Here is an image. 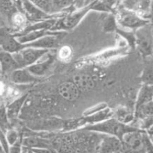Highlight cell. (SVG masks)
Returning a JSON list of instances; mask_svg holds the SVG:
<instances>
[{
	"instance_id": "obj_32",
	"label": "cell",
	"mask_w": 153,
	"mask_h": 153,
	"mask_svg": "<svg viewBox=\"0 0 153 153\" xmlns=\"http://www.w3.org/2000/svg\"><path fill=\"white\" fill-rule=\"evenodd\" d=\"M13 4L16 5L19 11H22V0H12Z\"/></svg>"
},
{
	"instance_id": "obj_29",
	"label": "cell",
	"mask_w": 153,
	"mask_h": 153,
	"mask_svg": "<svg viewBox=\"0 0 153 153\" xmlns=\"http://www.w3.org/2000/svg\"><path fill=\"white\" fill-rule=\"evenodd\" d=\"M23 148L22 146V138L19 139L15 144L10 146L8 153H22Z\"/></svg>"
},
{
	"instance_id": "obj_25",
	"label": "cell",
	"mask_w": 153,
	"mask_h": 153,
	"mask_svg": "<svg viewBox=\"0 0 153 153\" xmlns=\"http://www.w3.org/2000/svg\"><path fill=\"white\" fill-rule=\"evenodd\" d=\"M29 1L35 4L39 8L41 9L45 13L53 15L52 13V0H29Z\"/></svg>"
},
{
	"instance_id": "obj_28",
	"label": "cell",
	"mask_w": 153,
	"mask_h": 153,
	"mask_svg": "<svg viewBox=\"0 0 153 153\" xmlns=\"http://www.w3.org/2000/svg\"><path fill=\"white\" fill-rule=\"evenodd\" d=\"M107 108V105L105 103H100V104L97 105H95L94 107L91 108H89L88 110H87L86 111H85L84 113V117H87V116H89V115L93 114L94 113H97V112L103 110V109L106 108Z\"/></svg>"
},
{
	"instance_id": "obj_7",
	"label": "cell",
	"mask_w": 153,
	"mask_h": 153,
	"mask_svg": "<svg viewBox=\"0 0 153 153\" xmlns=\"http://www.w3.org/2000/svg\"><path fill=\"white\" fill-rule=\"evenodd\" d=\"M22 12L26 16L28 22H36L39 21L46 20V19H51V18L61 17L66 14L64 13H57V14L50 15L45 13L44 11L39 8L38 7L33 4L29 0H22Z\"/></svg>"
},
{
	"instance_id": "obj_21",
	"label": "cell",
	"mask_w": 153,
	"mask_h": 153,
	"mask_svg": "<svg viewBox=\"0 0 153 153\" xmlns=\"http://www.w3.org/2000/svg\"><path fill=\"white\" fill-rule=\"evenodd\" d=\"M19 11L12 0H0V13L10 21L15 13Z\"/></svg>"
},
{
	"instance_id": "obj_11",
	"label": "cell",
	"mask_w": 153,
	"mask_h": 153,
	"mask_svg": "<svg viewBox=\"0 0 153 153\" xmlns=\"http://www.w3.org/2000/svg\"><path fill=\"white\" fill-rule=\"evenodd\" d=\"M10 81L16 85H28L37 82L39 77L31 74L26 68H18L9 75Z\"/></svg>"
},
{
	"instance_id": "obj_33",
	"label": "cell",
	"mask_w": 153,
	"mask_h": 153,
	"mask_svg": "<svg viewBox=\"0 0 153 153\" xmlns=\"http://www.w3.org/2000/svg\"><path fill=\"white\" fill-rule=\"evenodd\" d=\"M0 153H5L4 149H3V146H2V145H1V142H0Z\"/></svg>"
},
{
	"instance_id": "obj_18",
	"label": "cell",
	"mask_w": 153,
	"mask_h": 153,
	"mask_svg": "<svg viewBox=\"0 0 153 153\" xmlns=\"http://www.w3.org/2000/svg\"><path fill=\"white\" fill-rule=\"evenodd\" d=\"M153 101V86L143 85L137 95L135 104V111L143 105Z\"/></svg>"
},
{
	"instance_id": "obj_30",
	"label": "cell",
	"mask_w": 153,
	"mask_h": 153,
	"mask_svg": "<svg viewBox=\"0 0 153 153\" xmlns=\"http://www.w3.org/2000/svg\"><path fill=\"white\" fill-rule=\"evenodd\" d=\"M85 1L86 0H74L73 5V10H79L85 7Z\"/></svg>"
},
{
	"instance_id": "obj_9",
	"label": "cell",
	"mask_w": 153,
	"mask_h": 153,
	"mask_svg": "<svg viewBox=\"0 0 153 153\" xmlns=\"http://www.w3.org/2000/svg\"><path fill=\"white\" fill-rule=\"evenodd\" d=\"M64 35V32L58 34H50L42 37L31 43L24 44V47L37 48V49H43L50 50L55 49L58 46L60 42V37Z\"/></svg>"
},
{
	"instance_id": "obj_34",
	"label": "cell",
	"mask_w": 153,
	"mask_h": 153,
	"mask_svg": "<svg viewBox=\"0 0 153 153\" xmlns=\"http://www.w3.org/2000/svg\"><path fill=\"white\" fill-rule=\"evenodd\" d=\"M149 137H150L151 140H152V143H153V134H152V136H149Z\"/></svg>"
},
{
	"instance_id": "obj_16",
	"label": "cell",
	"mask_w": 153,
	"mask_h": 153,
	"mask_svg": "<svg viewBox=\"0 0 153 153\" xmlns=\"http://www.w3.org/2000/svg\"><path fill=\"white\" fill-rule=\"evenodd\" d=\"M49 53H48L47 59H46L45 61H42V62L40 63L36 62L35 64L26 67L27 70H28L31 74H33L34 76L39 78H40V76H43L44 74H46V72H47L48 70L49 69V67L52 65L55 58V55H49Z\"/></svg>"
},
{
	"instance_id": "obj_19",
	"label": "cell",
	"mask_w": 153,
	"mask_h": 153,
	"mask_svg": "<svg viewBox=\"0 0 153 153\" xmlns=\"http://www.w3.org/2000/svg\"><path fill=\"white\" fill-rule=\"evenodd\" d=\"M141 81L144 85L153 86V56L146 57V61L141 75Z\"/></svg>"
},
{
	"instance_id": "obj_10",
	"label": "cell",
	"mask_w": 153,
	"mask_h": 153,
	"mask_svg": "<svg viewBox=\"0 0 153 153\" xmlns=\"http://www.w3.org/2000/svg\"><path fill=\"white\" fill-rule=\"evenodd\" d=\"M119 5L132 10L146 19L145 15L148 14L150 10L152 0H123Z\"/></svg>"
},
{
	"instance_id": "obj_17",
	"label": "cell",
	"mask_w": 153,
	"mask_h": 153,
	"mask_svg": "<svg viewBox=\"0 0 153 153\" xmlns=\"http://www.w3.org/2000/svg\"><path fill=\"white\" fill-rule=\"evenodd\" d=\"M27 95L19 97L10 102L6 108V114L8 120H14L19 116V112L22 110L23 104L25 103Z\"/></svg>"
},
{
	"instance_id": "obj_14",
	"label": "cell",
	"mask_w": 153,
	"mask_h": 153,
	"mask_svg": "<svg viewBox=\"0 0 153 153\" xmlns=\"http://www.w3.org/2000/svg\"><path fill=\"white\" fill-rule=\"evenodd\" d=\"M79 88L73 82H65L58 87V93L63 99L68 101H73L79 98L80 95Z\"/></svg>"
},
{
	"instance_id": "obj_35",
	"label": "cell",
	"mask_w": 153,
	"mask_h": 153,
	"mask_svg": "<svg viewBox=\"0 0 153 153\" xmlns=\"http://www.w3.org/2000/svg\"><path fill=\"white\" fill-rule=\"evenodd\" d=\"M0 74H1V67H0Z\"/></svg>"
},
{
	"instance_id": "obj_6",
	"label": "cell",
	"mask_w": 153,
	"mask_h": 153,
	"mask_svg": "<svg viewBox=\"0 0 153 153\" xmlns=\"http://www.w3.org/2000/svg\"><path fill=\"white\" fill-rule=\"evenodd\" d=\"M128 48L126 45L108 49L98 54L84 58L83 59H82V61L84 64H100V63L108 62L115 58L125 55L128 52Z\"/></svg>"
},
{
	"instance_id": "obj_5",
	"label": "cell",
	"mask_w": 153,
	"mask_h": 153,
	"mask_svg": "<svg viewBox=\"0 0 153 153\" xmlns=\"http://www.w3.org/2000/svg\"><path fill=\"white\" fill-rule=\"evenodd\" d=\"M143 132L135 129L126 133L120 140L122 143L121 153H145Z\"/></svg>"
},
{
	"instance_id": "obj_24",
	"label": "cell",
	"mask_w": 153,
	"mask_h": 153,
	"mask_svg": "<svg viewBox=\"0 0 153 153\" xmlns=\"http://www.w3.org/2000/svg\"><path fill=\"white\" fill-rule=\"evenodd\" d=\"M135 115L142 119L153 117V101L146 103L137 109L135 111Z\"/></svg>"
},
{
	"instance_id": "obj_12",
	"label": "cell",
	"mask_w": 153,
	"mask_h": 153,
	"mask_svg": "<svg viewBox=\"0 0 153 153\" xmlns=\"http://www.w3.org/2000/svg\"><path fill=\"white\" fill-rule=\"evenodd\" d=\"M22 146L25 149L53 148L51 140L37 136H27L22 138ZM54 149V148H53Z\"/></svg>"
},
{
	"instance_id": "obj_20",
	"label": "cell",
	"mask_w": 153,
	"mask_h": 153,
	"mask_svg": "<svg viewBox=\"0 0 153 153\" xmlns=\"http://www.w3.org/2000/svg\"><path fill=\"white\" fill-rule=\"evenodd\" d=\"M73 1L74 0H52V13L57 14L72 11L69 9L73 10Z\"/></svg>"
},
{
	"instance_id": "obj_22",
	"label": "cell",
	"mask_w": 153,
	"mask_h": 153,
	"mask_svg": "<svg viewBox=\"0 0 153 153\" xmlns=\"http://www.w3.org/2000/svg\"><path fill=\"white\" fill-rule=\"evenodd\" d=\"M10 22L14 28H16L18 31L23 29L28 24L26 16L22 11H17L13 15L10 19Z\"/></svg>"
},
{
	"instance_id": "obj_27",
	"label": "cell",
	"mask_w": 153,
	"mask_h": 153,
	"mask_svg": "<svg viewBox=\"0 0 153 153\" xmlns=\"http://www.w3.org/2000/svg\"><path fill=\"white\" fill-rule=\"evenodd\" d=\"M4 136H5L7 143H8L10 146H13V144H15L20 139V137H19L18 132L14 129L7 130L6 132L4 133Z\"/></svg>"
},
{
	"instance_id": "obj_4",
	"label": "cell",
	"mask_w": 153,
	"mask_h": 153,
	"mask_svg": "<svg viewBox=\"0 0 153 153\" xmlns=\"http://www.w3.org/2000/svg\"><path fill=\"white\" fill-rule=\"evenodd\" d=\"M49 52L48 49L25 47L19 52L12 54L19 68H26L35 64Z\"/></svg>"
},
{
	"instance_id": "obj_2",
	"label": "cell",
	"mask_w": 153,
	"mask_h": 153,
	"mask_svg": "<svg viewBox=\"0 0 153 153\" xmlns=\"http://www.w3.org/2000/svg\"><path fill=\"white\" fill-rule=\"evenodd\" d=\"M114 15L118 25L126 29L136 31L149 23V20L141 17L135 12L125 8L121 5H118L116 7Z\"/></svg>"
},
{
	"instance_id": "obj_3",
	"label": "cell",
	"mask_w": 153,
	"mask_h": 153,
	"mask_svg": "<svg viewBox=\"0 0 153 153\" xmlns=\"http://www.w3.org/2000/svg\"><path fill=\"white\" fill-rule=\"evenodd\" d=\"M135 45L142 55L147 57L152 55L153 52V28L147 25L134 31Z\"/></svg>"
},
{
	"instance_id": "obj_31",
	"label": "cell",
	"mask_w": 153,
	"mask_h": 153,
	"mask_svg": "<svg viewBox=\"0 0 153 153\" xmlns=\"http://www.w3.org/2000/svg\"><path fill=\"white\" fill-rule=\"evenodd\" d=\"M7 88L6 87L5 84L3 82L0 81V97H3L4 95H5L7 94Z\"/></svg>"
},
{
	"instance_id": "obj_26",
	"label": "cell",
	"mask_w": 153,
	"mask_h": 153,
	"mask_svg": "<svg viewBox=\"0 0 153 153\" xmlns=\"http://www.w3.org/2000/svg\"><path fill=\"white\" fill-rule=\"evenodd\" d=\"M58 59L64 62H67L70 61L73 57V50L70 46H63L58 49V54H57Z\"/></svg>"
},
{
	"instance_id": "obj_8",
	"label": "cell",
	"mask_w": 153,
	"mask_h": 153,
	"mask_svg": "<svg viewBox=\"0 0 153 153\" xmlns=\"http://www.w3.org/2000/svg\"><path fill=\"white\" fill-rule=\"evenodd\" d=\"M122 143L117 137L102 134L100 137L95 153H121Z\"/></svg>"
},
{
	"instance_id": "obj_15",
	"label": "cell",
	"mask_w": 153,
	"mask_h": 153,
	"mask_svg": "<svg viewBox=\"0 0 153 153\" xmlns=\"http://www.w3.org/2000/svg\"><path fill=\"white\" fill-rule=\"evenodd\" d=\"M73 82L80 91H90L96 87V82L94 78L88 73H80L73 77Z\"/></svg>"
},
{
	"instance_id": "obj_13",
	"label": "cell",
	"mask_w": 153,
	"mask_h": 153,
	"mask_svg": "<svg viewBox=\"0 0 153 153\" xmlns=\"http://www.w3.org/2000/svg\"><path fill=\"white\" fill-rule=\"evenodd\" d=\"M0 67L3 75H10L15 70L19 68L13 55L1 49H0Z\"/></svg>"
},
{
	"instance_id": "obj_23",
	"label": "cell",
	"mask_w": 153,
	"mask_h": 153,
	"mask_svg": "<svg viewBox=\"0 0 153 153\" xmlns=\"http://www.w3.org/2000/svg\"><path fill=\"white\" fill-rule=\"evenodd\" d=\"M103 31L106 33H111L116 31L118 28L114 13H107V16L103 20Z\"/></svg>"
},
{
	"instance_id": "obj_1",
	"label": "cell",
	"mask_w": 153,
	"mask_h": 153,
	"mask_svg": "<svg viewBox=\"0 0 153 153\" xmlns=\"http://www.w3.org/2000/svg\"><path fill=\"white\" fill-rule=\"evenodd\" d=\"M83 129L85 131L97 133V134L114 136L121 140L122 137L126 133L134 131L137 128L128 126L127 124L119 122L115 118H110L98 123L88 125Z\"/></svg>"
}]
</instances>
